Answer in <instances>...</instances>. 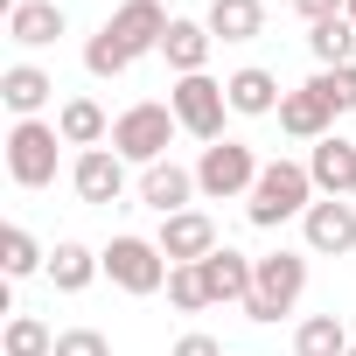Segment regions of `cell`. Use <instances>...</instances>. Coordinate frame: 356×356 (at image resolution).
<instances>
[{
	"label": "cell",
	"mask_w": 356,
	"mask_h": 356,
	"mask_svg": "<svg viewBox=\"0 0 356 356\" xmlns=\"http://www.w3.org/2000/svg\"><path fill=\"white\" fill-rule=\"evenodd\" d=\"M0 266H8V280H29V273H49V252L22 224H8V231H0Z\"/></svg>",
	"instance_id": "d4e9b609"
},
{
	"label": "cell",
	"mask_w": 356,
	"mask_h": 356,
	"mask_svg": "<svg viewBox=\"0 0 356 356\" xmlns=\"http://www.w3.org/2000/svg\"><path fill=\"white\" fill-rule=\"evenodd\" d=\"M328 126H335V112H328V98L314 91V84H300V91H286L280 98V133H293V140H328Z\"/></svg>",
	"instance_id": "e0dca14e"
},
{
	"label": "cell",
	"mask_w": 356,
	"mask_h": 356,
	"mask_svg": "<svg viewBox=\"0 0 356 356\" xmlns=\"http://www.w3.org/2000/svg\"><path fill=\"white\" fill-rule=\"evenodd\" d=\"M259 154L245 147V140H217V147H203V161H196V189L210 196V203H231V196H252V182H259Z\"/></svg>",
	"instance_id": "8992f818"
},
{
	"label": "cell",
	"mask_w": 356,
	"mask_h": 356,
	"mask_svg": "<svg viewBox=\"0 0 356 356\" xmlns=\"http://www.w3.org/2000/svg\"><path fill=\"white\" fill-rule=\"evenodd\" d=\"M98 259H105V280H112L119 293H161V286H168V273H175V266L161 259V245H154V238H133V231H126V238H112Z\"/></svg>",
	"instance_id": "5b68a950"
},
{
	"label": "cell",
	"mask_w": 356,
	"mask_h": 356,
	"mask_svg": "<svg viewBox=\"0 0 356 356\" xmlns=\"http://www.w3.org/2000/svg\"><path fill=\"white\" fill-rule=\"evenodd\" d=\"M49 98H56L49 70H35V63H8V70H0V105H8L15 119H35Z\"/></svg>",
	"instance_id": "2e32d148"
},
{
	"label": "cell",
	"mask_w": 356,
	"mask_h": 356,
	"mask_svg": "<svg viewBox=\"0 0 356 356\" xmlns=\"http://www.w3.org/2000/svg\"><path fill=\"white\" fill-rule=\"evenodd\" d=\"M168 105H175V119H182V133H196L203 147L224 140V112H231V98H224V84H217L210 70H203V77H175Z\"/></svg>",
	"instance_id": "ba28073f"
},
{
	"label": "cell",
	"mask_w": 356,
	"mask_h": 356,
	"mask_svg": "<svg viewBox=\"0 0 356 356\" xmlns=\"http://www.w3.org/2000/svg\"><path fill=\"white\" fill-rule=\"evenodd\" d=\"M98 273H105V259H98L91 245H77V238H63V245L49 252V286H56V293H84Z\"/></svg>",
	"instance_id": "d6986e66"
},
{
	"label": "cell",
	"mask_w": 356,
	"mask_h": 356,
	"mask_svg": "<svg viewBox=\"0 0 356 356\" xmlns=\"http://www.w3.org/2000/svg\"><path fill=\"white\" fill-rule=\"evenodd\" d=\"M70 182H77V196H84V203L112 210V203L126 196V161H119L112 147H91V154H77V168H70Z\"/></svg>",
	"instance_id": "7c38bea8"
},
{
	"label": "cell",
	"mask_w": 356,
	"mask_h": 356,
	"mask_svg": "<svg viewBox=\"0 0 356 356\" xmlns=\"http://www.w3.org/2000/svg\"><path fill=\"white\" fill-rule=\"evenodd\" d=\"M182 133V119H175V105H154V98H140V105H126L119 119H112V154L126 161V168H154V161H168V140Z\"/></svg>",
	"instance_id": "3957f363"
},
{
	"label": "cell",
	"mask_w": 356,
	"mask_h": 356,
	"mask_svg": "<svg viewBox=\"0 0 356 356\" xmlns=\"http://www.w3.org/2000/svg\"><path fill=\"white\" fill-rule=\"evenodd\" d=\"M342 15H349V29H356V0H349V8H342Z\"/></svg>",
	"instance_id": "1f68e13d"
},
{
	"label": "cell",
	"mask_w": 356,
	"mask_h": 356,
	"mask_svg": "<svg viewBox=\"0 0 356 356\" xmlns=\"http://www.w3.org/2000/svg\"><path fill=\"white\" fill-rule=\"evenodd\" d=\"M349 196H356V182H349Z\"/></svg>",
	"instance_id": "d6a6232c"
},
{
	"label": "cell",
	"mask_w": 356,
	"mask_h": 356,
	"mask_svg": "<svg viewBox=\"0 0 356 356\" xmlns=\"http://www.w3.org/2000/svg\"><path fill=\"white\" fill-rule=\"evenodd\" d=\"M300 231H307V252L314 259H342V252H356V203L314 196V210L300 217Z\"/></svg>",
	"instance_id": "9c48e42d"
},
{
	"label": "cell",
	"mask_w": 356,
	"mask_h": 356,
	"mask_svg": "<svg viewBox=\"0 0 356 356\" xmlns=\"http://www.w3.org/2000/svg\"><path fill=\"white\" fill-rule=\"evenodd\" d=\"M293 356H349L342 314H307V321L293 328Z\"/></svg>",
	"instance_id": "cb8c5ba5"
},
{
	"label": "cell",
	"mask_w": 356,
	"mask_h": 356,
	"mask_svg": "<svg viewBox=\"0 0 356 356\" xmlns=\"http://www.w3.org/2000/svg\"><path fill=\"white\" fill-rule=\"evenodd\" d=\"M196 168H175V161H154V168H140V203L154 210V217H182V210H196Z\"/></svg>",
	"instance_id": "30bf717a"
},
{
	"label": "cell",
	"mask_w": 356,
	"mask_h": 356,
	"mask_svg": "<svg viewBox=\"0 0 356 356\" xmlns=\"http://www.w3.org/2000/svg\"><path fill=\"white\" fill-rule=\"evenodd\" d=\"M252 280H259V259H245L238 245H217L210 259H203V286H210V307L217 300H252Z\"/></svg>",
	"instance_id": "4fadbf2b"
},
{
	"label": "cell",
	"mask_w": 356,
	"mask_h": 356,
	"mask_svg": "<svg viewBox=\"0 0 356 356\" xmlns=\"http://www.w3.org/2000/svg\"><path fill=\"white\" fill-rule=\"evenodd\" d=\"M224 98H231V112H238V119H273L286 91H280V77H273V70L245 63V70H231V77H224Z\"/></svg>",
	"instance_id": "5bb4252c"
},
{
	"label": "cell",
	"mask_w": 356,
	"mask_h": 356,
	"mask_svg": "<svg viewBox=\"0 0 356 356\" xmlns=\"http://www.w3.org/2000/svg\"><path fill=\"white\" fill-rule=\"evenodd\" d=\"M307 49H314V63H321V70H342V63H356V29H349V15H335V22H314V29H307Z\"/></svg>",
	"instance_id": "603a6c76"
},
{
	"label": "cell",
	"mask_w": 356,
	"mask_h": 356,
	"mask_svg": "<svg viewBox=\"0 0 356 356\" xmlns=\"http://www.w3.org/2000/svg\"><path fill=\"white\" fill-rule=\"evenodd\" d=\"M56 126L42 119H15L8 126V175H15V189H49L56 182Z\"/></svg>",
	"instance_id": "52a82bcc"
},
{
	"label": "cell",
	"mask_w": 356,
	"mask_h": 356,
	"mask_svg": "<svg viewBox=\"0 0 356 356\" xmlns=\"http://www.w3.org/2000/svg\"><path fill=\"white\" fill-rule=\"evenodd\" d=\"M168 300L182 307V314H203V307H210V286H203V266H175V273H168Z\"/></svg>",
	"instance_id": "83f0119b"
},
{
	"label": "cell",
	"mask_w": 356,
	"mask_h": 356,
	"mask_svg": "<svg viewBox=\"0 0 356 356\" xmlns=\"http://www.w3.org/2000/svg\"><path fill=\"white\" fill-rule=\"evenodd\" d=\"M8 356H56V335H49V321H35V314H15L8 321V342H0Z\"/></svg>",
	"instance_id": "484cf974"
},
{
	"label": "cell",
	"mask_w": 356,
	"mask_h": 356,
	"mask_svg": "<svg viewBox=\"0 0 356 356\" xmlns=\"http://www.w3.org/2000/svg\"><path fill=\"white\" fill-rule=\"evenodd\" d=\"M314 196H321V189H314L307 161H266V168H259V182H252V196H245V217H252L259 231H280V224L307 217Z\"/></svg>",
	"instance_id": "7a4b0ae2"
},
{
	"label": "cell",
	"mask_w": 356,
	"mask_h": 356,
	"mask_svg": "<svg viewBox=\"0 0 356 356\" xmlns=\"http://www.w3.org/2000/svg\"><path fill=\"white\" fill-rule=\"evenodd\" d=\"M307 84L328 98V112H335V119H342V112H356V63H342V70H314Z\"/></svg>",
	"instance_id": "4316f807"
},
{
	"label": "cell",
	"mask_w": 356,
	"mask_h": 356,
	"mask_svg": "<svg viewBox=\"0 0 356 356\" xmlns=\"http://www.w3.org/2000/svg\"><path fill=\"white\" fill-rule=\"evenodd\" d=\"M56 133H63V147H84V154H91V147L112 140V119L98 112V98H70V105L56 112Z\"/></svg>",
	"instance_id": "7402d4cb"
},
{
	"label": "cell",
	"mask_w": 356,
	"mask_h": 356,
	"mask_svg": "<svg viewBox=\"0 0 356 356\" xmlns=\"http://www.w3.org/2000/svg\"><path fill=\"white\" fill-rule=\"evenodd\" d=\"M175 356H224V349H217V335H203V328H189L182 342H175Z\"/></svg>",
	"instance_id": "4dcf8cb0"
},
{
	"label": "cell",
	"mask_w": 356,
	"mask_h": 356,
	"mask_svg": "<svg viewBox=\"0 0 356 356\" xmlns=\"http://www.w3.org/2000/svg\"><path fill=\"white\" fill-rule=\"evenodd\" d=\"M349 356H356V342H349Z\"/></svg>",
	"instance_id": "836d02e7"
},
{
	"label": "cell",
	"mask_w": 356,
	"mask_h": 356,
	"mask_svg": "<svg viewBox=\"0 0 356 356\" xmlns=\"http://www.w3.org/2000/svg\"><path fill=\"white\" fill-rule=\"evenodd\" d=\"M8 35H15L22 49H49V42L63 35V8H56V0H22V8L8 15Z\"/></svg>",
	"instance_id": "44dd1931"
},
{
	"label": "cell",
	"mask_w": 356,
	"mask_h": 356,
	"mask_svg": "<svg viewBox=\"0 0 356 356\" xmlns=\"http://www.w3.org/2000/svg\"><path fill=\"white\" fill-rule=\"evenodd\" d=\"M203 22L217 42H252V35H266V0H210Z\"/></svg>",
	"instance_id": "ffe728a7"
},
{
	"label": "cell",
	"mask_w": 356,
	"mask_h": 356,
	"mask_svg": "<svg viewBox=\"0 0 356 356\" xmlns=\"http://www.w3.org/2000/svg\"><path fill=\"white\" fill-rule=\"evenodd\" d=\"M210 49H217L210 22H168V35H161V56H168V70H175V77H203Z\"/></svg>",
	"instance_id": "9a60e30c"
},
{
	"label": "cell",
	"mask_w": 356,
	"mask_h": 356,
	"mask_svg": "<svg viewBox=\"0 0 356 356\" xmlns=\"http://www.w3.org/2000/svg\"><path fill=\"white\" fill-rule=\"evenodd\" d=\"M307 175H314V189L321 196H349V182H356V140H314V154H307Z\"/></svg>",
	"instance_id": "ac0fdd59"
},
{
	"label": "cell",
	"mask_w": 356,
	"mask_h": 356,
	"mask_svg": "<svg viewBox=\"0 0 356 356\" xmlns=\"http://www.w3.org/2000/svg\"><path fill=\"white\" fill-rule=\"evenodd\" d=\"M161 259L168 266H203L210 252H217V224L203 217V210H182V217H161Z\"/></svg>",
	"instance_id": "8fae6325"
},
{
	"label": "cell",
	"mask_w": 356,
	"mask_h": 356,
	"mask_svg": "<svg viewBox=\"0 0 356 356\" xmlns=\"http://www.w3.org/2000/svg\"><path fill=\"white\" fill-rule=\"evenodd\" d=\"M307 293V252H266L259 259V280H252V300H245V321H280L293 314V300Z\"/></svg>",
	"instance_id": "277c9868"
},
{
	"label": "cell",
	"mask_w": 356,
	"mask_h": 356,
	"mask_svg": "<svg viewBox=\"0 0 356 356\" xmlns=\"http://www.w3.org/2000/svg\"><path fill=\"white\" fill-rule=\"evenodd\" d=\"M56 356H112V342L98 328H63L56 335Z\"/></svg>",
	"instance_id": "f1b7e54d"
},
{
	"label": "cell",
	"mask_w": 356,
	"mask_h": 356,
	"mask_svg": "<svg viewBox=\"0 0 356 356\" xmlns=\"http://www.w3.org/2000/svg\"><path fill=\"white\" fill-rule=\"evenodd\" d=\"M286 8H293V15H300V22L314 29V22H335V15L349 8V0H286Z\"/></svg>",
	"instance_id": "f546056e"
},
{
	"label": "cell",
	"mask_w": 356,
	"mask_h": 356,
	"mask_svg": "<svg viewBox=\"0 0 356 356\" xmlns=\"http://www.w3.org/2000/svg\"><path fill=\"white\" fill-rule=\"evenodd\" d=\"M168 8L161 0H126V8L84 42V70L91 77H119V70H133L140 56H161V35H168Z\"/></svg>",
	"instance_id": "6da1fadb"
}]
</instances>
